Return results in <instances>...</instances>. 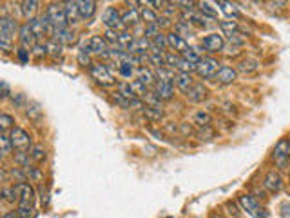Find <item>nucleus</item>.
<instances>
[{"mask_svg": "<svg viewBox=\"0 0 290 218\" xmlns=\"http://www.w3.org/2000/svg\"><path fill=\"white\" fill-rule=\"evenodd\" d=\"M154 95L158 96L162 102L171 100L174 96V84L173 82H160V80H156V84H154Z\"/></svg>", "mask_w": 290, "mask_h": 218, "instance_id": "nucleus-15", "label": "nucleus"}, {"mask_svg": "<svg viewBox=\"0 0 290 218\" xmlns=\"http://www.w3.org/2000/svg\"><path fill=\"white\" fill-rule=\"evenodd\" d=\"M263 187L265 191H269L270 195H278L283 189V178L278 169H270L263 178Z\"/></svg>", "mask_w": 290, "mask_h": 218, "instance_id": "nucleus-8", "label": "nucleus"}, {"mask_svg": "<svg viewBox=\"0 0 290 218\" xmlns=\"http://www.w3.org/2000/svg\"><path fill=\"white\" fill-rule=\"evenodd\" d=\"M29 153H26V151H18V153L15 154V162L16 164H20L22 169H26L27 165H29Z\"/></svg>", "mask_w": 290, "mask_h": 218, "instance_id": "nucleus-48", "label": "nucleus"}, {"mask_svg": "<svg viewBox=\"0 0 290 218\" xmlns=\"http://www.w3.org/2000/svg\"><path fill=\"white\" fill-rule=\"evenodd\" d=\"M136 74H138V82L145 85L147 89L153 84H156V76H154V73L149 68H140V70H136Z\"/></svg>", "mask_w": 290, "mask_h": 218, "instance_id": "nucleus-24", "label": "nucleus"}, {"mask_svg": "<svg viewBox=\"0 0 290 218\" xmlns=\"http://www.w3.org/2000/svg\"><path fill=\"white\" fill-rule=\"evenodd\" d=\"M227 40H229V44H231V46L234 49H236V48H241V46H245V44H247V37H245V35H241V33L227 35ZM227 40H225V42H227Z\"/></svg>", "mask_w": 290, "mask_h": 218, "instance_id": "nucleus-38", "label": "nucleus"}, {"mask_svg": "<svg viewBox=\"0 0 290 218\" xmlns=\"http://www.w3.org/2000/svg\"><path fill=\"white\" fill-rule=\"evenodd\" d=\"M11 149H13V145H11V139L5 133H2L0 135V154L9 153Z\"/></svg>", "mask_w": 290, "mask_h": 218, "instance_id": "nucleus-46", "label": "nucleus"}, {"mask_svg": "<svg viewBox=\"0 0 290 218\" xmlns=\"http://www.w3.org/2000/svg\"><path fill=\"white\" fill-rule=\"evenodd\" d=\"M118 93H121V95L125 96V98H129V100H134L136 96H134V91H132L131 87V82L127 84V82H121V84H118Z\"/></svg>", "mask_w": 290, "mask_h": 218, "instance_id": "nucleus-42", "label": "nucleus"}, {"mask_svg": "<svg viewBox=\"0 0 290 218\" xmlns=\"http://www.w3.org/2000/svg\"><path fill=\"white\" fill-rule=\"evenodd\" d=\"M18 35V24L13 16H0V40H13V37Z\"/></svg>", "mask_w": 290, "mask_h": 218, "instance_id": "nucleus-9", "label": "nucleus"}, {"mask_svg": "<svg viewBox=\"0 0 290 218\" xmlns=\"http://www.w3.org/2000/svg\"><path fill=\"white\" fill-rule=\"evenodd\" d=\"M29 156H31L35 162H44V160L48 158V151H46V147L40 144L33 145L31 149H29Z\"/></svg>", "mask_w": 290, "mask_h": 218, "instance_id": "nucleus-33", "label": "nucleus"}, {"mask_svg": "<svg viewBox=\"0 0 290 218\" xmlns=\"http://www.w3.org/2000/svg\"><path fill=\"white\" fill-rule=\"evenodd\" d=\"M174 85H176V89L181 91V93L185 95V93L194 85V78H192V74L176 73V76H174Z\"/></svg>", "mask_w": 290, "mask_h": 218, "instance_id": "nucleus-19", "label": "nucleus"}, {"mask_svg": "<svg viewBox=\"0 0 290 218\" xmlns=\"http://www.w3.org/2000/svg\"><path fill=\"white\" fill-rule=\"evenodd\" d=\"M151 42H153V46H156L158 49H162L164 53H165V49H169V46H167V37H165V33H160L158 37H154L153 40H151Z\"/></svg>", "mask_w": 290, "mask_h": 218, "instance_id": "nucleus-47", "label": "nucleus"}, {"mask_svg": "<svg viewBox=\"0 0 290 218\" xmlns=\"http://www.w3.org/2000/svg\"><path fill=\"white\" fill-rule=\"evenodd\" d=\"M173 31L176 33V35H179L181 38H190V37H194V27L190 26L189 22H185L183 18H179L178 22H174L173 24Z\"/></svg>", "mask_w": 290, "mask_h": 218, "instance_id": "nucleus-21", "label": "nucleus"}, {"mask_svg": "<svg viewBox=\"0 0 290 218\" xmlns=\"http://www.w3.org/2000/svg\"><path fill=\"white\" fill-rule=\"evenodd\" d=\"M259 68V62L254 59H243L241 62H237V68L236 71L237 73H254V71H258Z\"/></svg>", "mask_w": 290, "mask_h": 218, "instance_id": "nucleus-29", "label": "nucleus"}, {"mask_svg": "<svg viewBox=\"0 0 290 218\" xmlns=\"http://www.w3.org/2000/svg\"><path fill=\"white\" fill-rule=\"evenodd\" d=\"M220 68H222V64L216 59H212V57H201L198 60V64H196V74L203 80L214 78V74L218 73Z\"/></svg>", "mask_w": 290, "mask_h": 218, "instance_id": "nucleus-3", "label": "nucleus"}, {"mask_svg": "<svg viewBox=\"0 0 290 218\" xmlns=\"http://www.w3.org/2000/svg\"><path fill=\"white\" fill-rule=\"evenodd\" d=\"M85 48L89 49V53H96V55H102L106 53L107 48H109V44L106 42V38L100 37V35H95V37L89 38V42H87V46Z\"/></svg>", "mask_w": 290, "mask_h": 218, "instance_id": "nucleus-17", "label": "nucleus"}, {"mask_svg": "<svg viewBox=\"0 0 290 218\" xmlns=\"http://www.w3.org/2000/svg\"><path fill=\"white\" fill-rule=\"evenodd\" d=\"M38 5H40V2H37V0H26V2H20V13L24 15V18L31 20V18H35V13H37Z\"/></svg>", "mask_w": 290, "mask_h": 218, "instance_id": "nucleus-25", "label": "nucleus"}, {"mask_svg": "<svg viewBox=\"0 0 290 218\" xmlns=\"http://www.w3.org/2000/svg\"><path fill=\"white\" fill-rule=\"evenodd\" d=\"M76 5H78L80 20H87V18H91V16L95 15L96 2H93V0H78V2H76Z\"/></svg>", "mask_w": 290, "mask_h": 218, "instance_id": "nucleus-20", "label": "nucleus"}, {"mask_svg": "<svg viewBox=\"0 0 290 218\" xmlns=\"http://www.w3.org/2000/svg\"><path fill=\"white\" fill-rule=\"evenodd\" d=\"M272 160H274L278 171L287 169L290 162V154H289V144H287V139H281L278 144L274 145V151H272Z\"/></svg>", "mask_w": 290, "mask_h": 218, "instance_id": "nucleus-4", "label": "nucleus"}, {"mask_svg": "<svg viewBox=\"0 0 290 218\" xmlns=\"http://www.w3.org/2000/svg\"><path fill=\"white\" fill-rule=\"evenodd\" d=\"M2 218H20L18 215H16V211H9V213H5Z\"/></svg>", "mask_w": 290, "mask_h": 218, "instance_id": "nucleus-60", "label": "nucleus"}, {"mask_svg": "<svg viewBox=\"0 0 290 218\" xmlns=\"http://www.w3.org/2000/svg\"><path fill=\"white\" fill-rule=\"evenodd\" d=\"M15 191H16V197L20 202H26V204H33L35 202V187L31 184H27V182H20V184H15Z\"/></svg>", "mask_w": 290, "mask_h": 218, "instance_id": "nucleus-13", "label": "nucleus"}, {"mask_svg": "<svg viewBox=\"0 0 290 218\" xmlns=\"http://www.w3.org/2000/svg\"><path fill=\"white\" fill-rule=\"evenodd\" d=\"M27 26H29V29H31V33L35 35V38H44L46 37V27H44L42 20H40V16H35V18H31V20H27Z\"/></svg>", "mask_w": 290, "mask_h": 218, "instance_id": "nucleus-28", "label": "nucleus"}, {"mask_svg": "<svg viewBox=\"0 0 290 218\" xmlns=\"http://www.w3.org/2000/svg\"><path fill=\"white\" fill-rule=\"evenodd\" d=\"M9 139H11V145H13V149H16V151H27L29 145H31V135L22 128L11 129Z\"/></svg>", "mask_w": 290, "mask_h": 218, "instance_id": "nucleus-6", "label": "nucleus"}, {"mask_svg": "<svg viewBox=\"0 0 290 218\" xmlns=\"http://www.w3.org/2000/svg\"><path fill=\"white\" fill-rule=\"evenodd\" d=\"M55 42H58L60 46H65V44H73L74 40V33L71 31V27H62V29H55L53 38Z\"/></svg>", "mask_w": 290, "mask_h": 218, "instance_id": "nucleus-22", "label": "nucleus"}, {"mask_svg": "<svg viewBox=\"0 0 290 218\" xmlns=\"http://www.w3.org/2000/svg\"><path fill=\"white\" fill-rule=\"evenodd\" d=\"M143 115L147 118H151V120H154V122H160V118L164 117V111H162V107H151V106H145L142 109Z\"/></svg>", "mask_w": 290, "mask_h": 218, "instance_id": "nucleus-35", "label": "nucleus"}, {"mask_svg": "<svg viewBox=\"0 0 290 218\" xmlns=\"http://www.w3.org/2000/svg\"><path fill=\"white\" fill-rule=\"evenodd\" d=\"M16 215H18L20 218H33V215H35L33 204L18 202V208H16Z\"/></svg>", "mask_w": 290, "mask_h": 218, "instance_id": "nucleus-37", "label": "nucleus"}, {"mask_svg": "<svg viewBox=\"0 0 290 218\" xmlns=\"http://www.w3.org/2000/svg\"><path fill=\"white\" fill-rule=\"evenodd\" d=\"M11 176H15L16 180H18V184H20V182H26V173H24V171H20L18 167L11 169Z\"/></svg>", "mask_w": 290, "mask_h": 218, "instance_id": "nucleus-58", "label": "nucleus"}, {"mask_svg": "<svg viewBox=\"0 0 290 218\" xmlns=\"http://www.w3.org/2000/svg\"><path fill=\"white\" fill-rule=\"evenodd\" d=\"M89 74L102 85H113L115 84V76H113L111 71L107 70L106 64H98V62L91 64L89 66Z\"/></svg>", "mask_w": 290, "mask_h": 218, "instance_id": "nucleus-7", "label": "nucleus"}, {"mask_svg": "<svg viewBox=\"0 0 290 218\" xmlns=\"http://www.w3.org/2000/svg\"><path fill=\"white\" fill-rule=\"evenodd\" d=\"M201 48L209 51V53H222L225 49V37L222 33H209L200 40Z\"/></svg>", "mask_w": 290, "mask_h": 218, "instance_id": "nucleus-5", "label": "nucleus"}, {"mask_svg": "<svg viewBox=\"0 0 290 218\" xmlns=\"http://www.w3.org/2000/svg\"><path fill=\"white\" fill-rule=\"evenodd\" d=\"M26 173L29 175V178H31V180H35V182L42 180V173H40V169H38V167H35V165H27Z\"/></svg>", "mask_w": 290, "mask_h": 218, "instance_id": "nucleus-51", "label": "nucleus"}, {"mask_svg": "<svg viewBox=\"0 0 290 218\" xmlns=\"http://www.w3.org/2000/svg\"><path fill=\"white\" fill-rule=\"evenodd\" d=\"M158 27L160 29H164V27H173L174 20H171V18H167V16H158Z\"/></svg>", "mask_w": 290, "mask_h": 218, "instance_id": "nucleus-56", "label": "nucleus"}, {"mask_svg": "<svg viewBox=\"0 0 290 218\" xmlns=\"http://www.w3.org/2000/svg\"><path fill=\"white\" fill-rule=\"evenodd\" d=\"M218 22H220V29H222L223 33H227V35L239 33V29H241L236 20H229V18H225V20H218Z\"/></svg>", "mask_w": 290, "mask_h": 218, "instance_id": "nucleus-32", "label": "nucleus"}, {"mask_svg": "<svg viewBox=\"0 0 290 218\" xmlns=\"http://www.w3.org/2000/svg\"><path fill=\"white\" fill-rule=\"evenodd\" d=\"M111 98L115 100V104H118V106L123 107V109H129V107H131V100H129V98H125V96L121 95V93H118V91H115V93H113Z\"/></svg>", "mask_w": 290, "mask_h": 218, "instance_id": "nucleus-43", "label": "nucleus"}, {"mask_svg": "<svg viewBox=\"0 0 290 218\" xmlns=\"http://www.w3.org/2000/svg\"><path fill=\"white\" fill-rule=\"evenodd\" d=\"M104 38H106L107 44H118L120 31H115V29H106V33H104Z\"/></svg>", "mask_w": 290, "mask_h": 218, "instance_id": "nucleus-50", "label": "nucleus"}, {"mask_svg": "<svg viewBox=\"0 0 290 218\" xmlns=\"http://www.w3.org/2000/svg\"><path fill=\"white\" fill-rule=\"evenodd\" d=\"M13 124H15V118L11 117V115H5V113H0V135L7 131L9 128H13Z\"/></svg>", "mask_w": 290, "mask_h": 218, "instance_id": "nucleus-40", "label": "nucleus"}, {"mask_svg": "<svg viewBox=\"0 0 290 218\" xmlns=\"http://www.w3.org/2000/svg\"><path fill=\"white\" fill-rule=\"evenodd\" d=\"M16 57H18V60H20V62H24V64H26V62H29V59H31V51L20 46V48L16 49Z\"/></svg>", "mask_w": 290, "mask_h": 218, "instance_id": "nucleus-53", "label": "nucleus"}, {"mask_svg": "<svg viewBox=\"0 0 290 218\" xmlns=\"http://www.w3.org/2000/svg\"><path fill=\"white\" fill-rule=\"evenodd\" d=\"M78 62L82 66H91V64H93V62H91V59H89V49H87V48H82V49H80Z\"/></svg>", "mask_w": 290, "mask_h": 218, "instance_id": "nucleus-52", "label": "nucleus"}, {"mask_svg": "<svg viewBox=\"0 0 290 218\" xmlns=\"http://www.w3.org/2000/svg\"><path fill=\"white\" fill-rule=\"evenodd\" d=\"M46 49H48V55H51V57H60V53H62V46L58 42H55V40H49L48 44H46Z\"/></svg>", "mask_w": 290, "mask_h": 218, "instance_id": "nucleus-45", "label": "nucleus"}, {"mask_svg": "<svg viewBox=\"0 0 290 218\" xmlns=\"http://www.w3.org/2000/svg\"><path fill=\"white\" fill-rule=\"evenodd\" d=\"M46 55H48V49L42 44H35L31 48V57H35V59H44Z\"/></svg>", "mask_w": 290, "mask_h": 218, "instance_id": "nucleus-49", "label": "nucleus"}, {"mask_svg": "<svg viewBox=\"0 0 290 218\" xmlns=\"http://www.w3.org/2000/svg\"><path fill=\"white\" fill-rule=\"evenodd\" d=\"M0 198H2L4 202H9V204H13L15 200H18L15 187H4V189L0 191Z\"/></svg>", "mask_w": 290, "mask_h": 218, "instance_id": "nucleus-41", "label": "nucleus"}, {"mask_svg": "<svg viewBox=\"0 0 290 218\" xmlns=\"http://www.w3.org/2000/svg\"><path fill=\"white\" fill-rule=\"evenodd\" d=\"M207 96H209V89H207V85L203 82H194V85L185 93V98L190 104H201Z\"/></svg>", "mask_w": 290, "mask_h": 218, "instance_id": "nucleus-11", "label": "nucleus"}, {"mask_svg": "<svg viewBox=\"0 0 290 218\" xmlns=\"http://www.w3.org/2000/svg\"><path fill=\"white\" fill-rule=\"evenodd\" d=\"M181 59H185V60H189V62H192V64H198V60L201 59V55H200V51H198V48H187L181 53Z\"/></svg>", "mask_w": 290, "mask_h": 218, "instance_id": "nucleus-39", "label": "nucleus"}, {"mask_svg": "<svg viewBox=\"0 0 290 218\" xmlns=\"http://www.w3.org/2000/svg\"><path fill=\"white\" fill-rule=\"evenodd\" d=\"M287 144H289V154H290V137L287 139Z\"/></svg>", "mask_w": 290, "mask_h": 218, "instance_id": "nucleus-62", "label": "nucleus"}, {"mask_svg": "<svg viewBox=\"0 0 290 218\" xmlns=\"http://www.w3.org/2000/svg\"><path fill=\"white\" fill-rule=\"evenodd\" d=\"M225 209H229V211H227V213H229V218H237V217H239V213L236 211V206H234L232 202H227V204H225Z\"/></svg>", "mask_w": 290, "mask_h": 218, "instance_id": "nucleus-59", "label": "nucleus"}, {"mask_svg": "<svg viewBox=\"0 0 290 218\" xmlns=\"http://www.w3.org/2000/svg\"><path fill=\"white\" fill-rule=\"evenodd\" d=\"M63 11H65V16H67V24H76L80 20L76 2H65L63 4Z\"/></svg>", "mask_w": 290, "mask_h": 218, "instance_id": "nucleus-27", "label": "nucleus"}, {"mask_svg": "<svg viewBox=\"0 0 290 218\" xmlns=\"http://www.w3.org/2000/svg\"><path fill=\"white\" fill-rule=\"evenodd\" d=\"M237 204L241 206V209L247 215H250L252 218H269L267 209L261 208V204L258 202V198L254 195H241L237 198Z\"/></svg>", "mask_w": 290, "mask_h": 218, "instance_id": "nucleus-1", "label": "nucleus"}, {"mask_svg": "<svg viewBox=\"0 0 290 218\" xmlns=\"http://www.w3.org/2000/svg\"><path fill=\"white\" fill-rule=\"evenodd\" d=\"M142 16H140V11L138 9H127L125 13H121V24L123 26H136L140 24Z\"/></svg>", "mask_w": 290, "mask_h": 218, "instance_id": "nucleus-26", "label": "nucleus"}, {"mask_svg": "<svg viewBox=\"0 0 290 218\" xmlns=\"http://www.w3.org/2000/svg\"><path fill=\"white\" fill-rule=\"evenodd\" d=\"M118 71H120L121 76H125V78H131L132 76V68L127 64H118Z\"/></svg>", "mask_w": 290, "mask_h": 218, "instance_id": "nucleus-54", "label": "nucleus"}, {"mask_svg": "<svg viewBox=\"0 0 290 218\" xmlns=\"http://www.w3.org/2000/svg\"><path fill=\"white\" fill-rule=\"evenodd\" d=\"M216 4L212 2H196V9L203 18L207 20H216L218 18V7H214Z\"/></svg>", "mask_w": 290, "mask_h": 218, "instance_id": "nucleus-18", "label": "nucleus"}, {"mask_svg": "<svg viewBox=\"0 0 290 218\" xmlns=\"http://www.w3.org/2000/svg\"><path fill=\"white\" fill-rule=\"evenodd\" d=\"M214 80H216L218 84L222 85H231L234 84L237 80V71L236 68H232V66H222L218 73L214 74Z\"/></svg>", "mask_w": 290, "mask_h": 218, "instance_id": "nucleus-12", "label": "nucleus"}, {"mask_svg": "<svg viewBox=\"0 0 290 218\" xmlns=\"http://www.w3.org/2000/svg\"><path fill=\"white\" fill-rule=\"evenodd\" d=\"M192 120H194V124H198L200 128H211L212 124V115L209 111H203V109H200V111L194 113V117H192Z\"/></svg>", "mask_w": 290, "mask_h": 218, "instance_id": "nucleus-30", "label": "nucleus"}, {"mask_svg": "<svg viewBox=\"0 0 290 218\" xmlns=\"http://www.w3.org/2000/svg\"><path fill=\"white\" fill-rule=\"evenodd\" d=\"M46 16L49 18V22H51V26H53L55 29L69 27L67 16H65V11H63V4H58V2L49 4L48 9H46Z\"/></svg>", "mask_w": 290, "mask_h": 218, "instance_id": "nucleus-2", "label": "nucleus"}, {"mask_svg": "<svg viewBox=\"0 0 290 218\" xmlns=\"http://www.w3.org/2000/svg\"><path fill=\"white\" fill-rule=\"evenodd\" d=\"M11 95V87L7 82H4V80H0V98H5V96Z\"/></svg>", "mask_w": 290, "mask_h": 218, "instance_id": "nucleus-55", "label": "nucleus"}, {"mask_svg": "<svg viewBox=\"0 0 290 218\" xmlns=\"http://www.w3.org/2000/svg\"><path fill=\"white\" fill-rule=\"evenodd\" d=\"M0 51L5 55L13 53V44H11L9 40H0Z\"/></svg>", "mask_w": 290, "mask_h": 218, "instance_id": "nucleus-57", "label": "nucleus"}, {"mask_svg": "<svg viewBox=\"0 0 290 218\" xmlns=\"http://www.w3.org/2000/svg\"><path fill=\"white\" fill-rule=\"evenodd\" d=\"M102 20H104L107 29H115V31H118V29L123 26V24H121V13L118 11V7H113V5H109V7L104 9Z\"/></svg>", "mask_w": 290, "mask_h": 218, "instance_id": "nucleus-10", "label": "nucleus"}, {"mask_svg": "<svg viewBox=\"0 0 290 218\" xmlns=\"http://www.w3.org/2000/svg\"><path fill=\"white\" fill-rule=\"evenodd\" d=\"M26 115L31 120H40L42 118V109H40V104L38 102H29L26 109Z\"/></svg>", "mask_w": 290, "mask_h": 218, "instance_id": "nucleus-34", "label": "nucleus"}, {"mask_svg": "<svg viewBox=\"0 0 290 218\" xmlns=\"http://www.w3.org/2000/svg\"><path fill=\"white\" fill-rule=\"evenodd\" d=\"M18 40H20L22 48H26V49L33 48V46L37 44V38H35V35L31 33V29H29L27 24L18 27Z\"/></svg>", "mask_w": 290, "mask_h": 218, "instance_id": "nucleus-16", "label": "nucleus"}, {"mask_svg": "<svg viewBox=\"0 0 290 218\" xmlns=\"http://www.w3.org/2000/svg\"><path fill=\"white\" fill-rule=\"evenodd\" d=\"M174 70L178 71V73L192 74V73H196V64H192V62H189V60H185V59H179V62L176 64Z\"/></svg>", "mask_w": 290, "mask_h": 218, "instance_id": "nucleus-36", "label": "nucleus"}, {"mask_svg": "<svg viewBox=\"0 0 290 218\" xmlns=\"http://www.w3.org/2000/svg\"><path fill=\"white\" fill-rule=\"evenodd\" d=\"M160 33H162V29L158 27V24H151V26H145V29H143V37L147 38V40H153L154 37H158Z\"/></svg>", "mask_w": 290, "mask_h": 218, "instance_id": "nucleus-44", "label": "nucleus"}, {"mask_svg": "<svg viewBox=\"0 0 290 218\" xmlns=\"http://www.w3.org/2000/svg\"><path fill=\"white\" fill-rule=\"evenodd\" d=\"M167 46H169V49L173 51V53H178V55H181L185 51V49L189 48V42L185 40V38H181L179 35H176V33L171 29L167 35Z\"/></svg>", "mask_w": 290, "mask_h": 218, "instance_id": "nucleus-14", "label": "nucleus"}, {"mask_svg": "<svg viewBox=\"0 0 290 218\" xmlns=\"http://www.w3.org/2000/svg\"><path fill=\"white\" fill-rule=\"evenodd\" d=\"M216 7L227 15L229 20H236L237 16H239V9H237L236 4H232V2H223V0H220V2H216Z\"/></svg>", "mask_w": 290, "mask_h": 218, "instance_id": "nucleus-23", "label": "nucleus"}, {"mask_svg": "<svg viewBox=\"0 0 290 218\" xmlns=\"http://www.w3.org/2000/svg\"><path fill=\"white\" fill-rule=\"evenodd\" d=\"M212 218H229V217H225V215H212Z\"/></svg>", "mask_w": 290, "mask_h": 218, "instance_id": "nucleus-61", "label": "nucleus"}, {"mask_svg": "<svg viewBox=\"0 0 290 218\" xmlns=\"http://www.w3.org/2000/svg\"><path fill=\"white\" fill-rule=\"evenodd\" d=\"M140 16H142V20L145 22V26H151V24H156V22H158V13H156L153 7H142V9H140Z\"/></svg>", "mask_w": 290, "mask_h": 218, "instance_id": "nucleus-31", "label": "nucleus"}]
</instances>
